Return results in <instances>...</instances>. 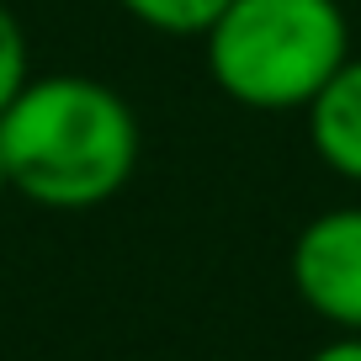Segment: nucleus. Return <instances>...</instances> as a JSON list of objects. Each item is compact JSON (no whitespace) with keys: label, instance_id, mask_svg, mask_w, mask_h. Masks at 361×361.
Instances as JSON below:
<instances>
[{"label":"nucleus","instance_id":"f257e3e1","mask_svg":"<svg viewBox=\"0 0 361 361\" xmlns=\"http://www.w3.org/2000/svg\"><path fill=\"white\" fill-rule=\"evenodd\" d=\"M144 154L138 112L96 75H32L0 112L11 192L48 213H85L123 192Z\"/></svg>","mask_w":361,"mask_h":361},{"label":"nucleus","instance_id":"f03ea898","mask_svg":"<svg viewBox=\"0 0 361 361\" xmlns=\"http://www.w3.org/2000/svg\"><path fill=\"white\" fill-rule=\"evenodd\" d=\"M213 85L245 112H303L350 59L340 0H228L202 32Z\"/></svg>","mask_w":361,"mask_h":361},{"label":"nucleus","instance_id":"7ed1b4c3","mask_svg":"<svg viewBox=\"0 0 361 361\" xmlns=\"http://www.w3.org/2000/svg\"><path fill=\"white\" fill-rule=\"evenodd\" d=\"M293 293L340 335H361V202L314 213L287 255Z\"/></svg>","mask_w":361,"mask_h":361},{"label":"nucleus","instance_id":"20e7f679","mask_svg":"<svg viewBox=\"0 0 361 361\" xmlns=\"http://www.w3.org/2000/svg\"><path fill=\"white\" fill-rule=\"evenodd\" d=\"M308 117V149L329 176L361 186V54L329 75V85L303 106Z\"/></svg>","mask_w":361,"mask_h":361},{"label":"nucleus","instance_id":"39448f33","mask_svg":"<svg viewBox=\"0 0 361 361\" xmlns=\"http://www.w3.org/2000/svg\"><path fill=\"white\" fill-rule=\"evenodd\" d=\"M117 6L159 37H202L224 16L228 0H117Z\"/></svg>","mask_w":361,"mask_h":361},{"label":"nucleus","instance_id":"423d86ee","mask_svg":"<svg viewBox=\"0 0 361 361\" xmlns=\"http://www.w3.org/2000/svg\"><path fill=\"white\" fill-rule=\"evenodd\" d=\"M32 80V43H27L22 16L0 0V112L16 102V90Z\"/></svg>","mask_w":361,"mask_h":361},{"label":"nucleus","instance_id":"0eeeda50","mask_svg":"<svg viewBox=\"0 0 361 361\" xmlns=\"http://www.w3.org/2000/svg\"><path fill=\"white\" fill-rule=\"evenodd\" d=\"M308 361H361V335H335V340H324Z\"/></svg>","mask_w":361,"mask_h":361},{"label":"nucleus","instance_id":"6e6552de","mask_svg":"<svg viewBox=\"0 0 361 361\" xmlns=\"http://www.w3.org/2000/svg\"><path fill=\"white\" fill-rule=\"evenodd\" d=\"M11 192V180H6V159H0V197Z\"/></svg>","mask_w":361,"mask_h":361}]
</instances>
